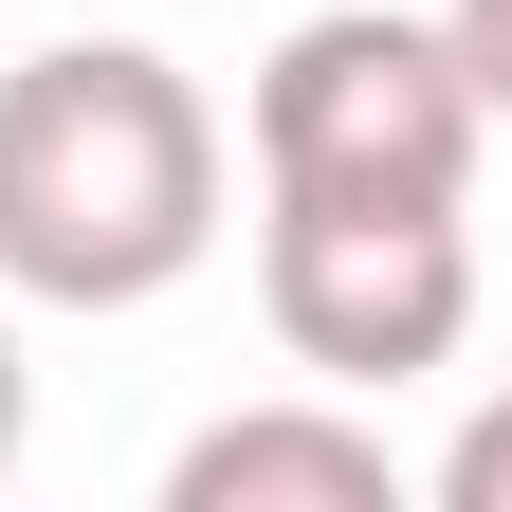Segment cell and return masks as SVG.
I'll list each match as a JSON object with an SVG mask.
<instances>
[{
	"instance_id": "obj_4",
	"label": "cell",
	"mask_w": 512,
	"mask_h": 512,
	"mask_svg": "<svg viewBox=\"0 0 512 512\" xmlns=\"http://www.w3.org/2000/svg\"><path fill=\"white\" fill-rule=\"evenodd\" d=\"M165 512H403V458H384V421L348 384H311V403H238L165 458Z\"/></svg>"
},
{
	"instance_id": "obj_5",
	"label": "cell",
	"mask_w": 512,
	"mask_h": 512,
	"mask_svg": "<svg viewBox=\"0 0 512 512\" xmlns=\"http://www.w3.org/2000/svg\"><path fill=\"white\" fill-rule=\"evenodd\" d=\"M439 512H512V384H494L458 439H439Z\"/></svg>"
},
{
	"instance_id": "obj_2",
	"label": "cell",
	"mask_w": 512,
	"mask_h": 512,
	"mask_svg": "<svg viewBox=\"0 0 512 512\" xmlns=\"http://www.w3.org/2000/svg\"><path fill=\"white\" fill-rule=\"evenodd\" d=\"M256 202H476L494 110L458 74V37L403 0H330L256 55Z\"/></svg>"
},
{
	"instance_id": "obj_3",
	"label": "cell",
	"mask_w": 512,
	"mask_h": 512,
	"mask_svg": "<svg viewBox=\"0 0 512 512\" xmlns=\"http://www.w3.org/2000/svg\"><path fill=\"white\" fill-rule=\"evenodd\" d=\"M256 311L311 384H384L476 348V220L458 202H256Z\"/></svg>"
},
{
	"instance_id": "obj_7",
	"label": "cell",
	"mask_w": 512,
	"mask_h": 512,
	"mask_svg": "<svg viewBox=\"0 0 512 512\" xmlns=\"http://www.w3.org/2000/svg\"><path fill=\"white\" fill-rule=\"evenodd\" d=\"M19 421H37V384H19V293H0V476H19Z\"/></svg>"
},
{
	"instance_id": "obj_6",
	"label": "cell",
	"mask_w": 512,
	"mask_h": 512,
	"mask_svg": "<svg viewBox=\"0 0 512 512\" xmlns=\"http://www.w3.org/2000/svg\"><path fill=\"white\" fill-rule=\"evenodd\" d=\"M439 37H458V74H476V110L512 128V0H439Z\"/></svg>"
},
{
	"instance_id": "obj_1",
	"label": "cell",
	"mask_w": 512,
	"mask_h": 512,
	"mask_svg": "<svg viewBox=\"0 0 512 512\" xmlns=\"http://www.w3.org/2000/svg\"><path fill=\"white\" fill-rule=\"evenodd\" d=\"M220 110L147 37H55L0 74V293L19 311H147L220 256Z\"/></svg>"
}]
</instances>
